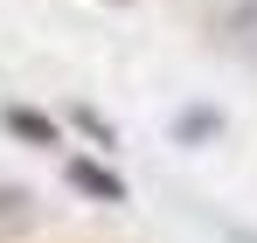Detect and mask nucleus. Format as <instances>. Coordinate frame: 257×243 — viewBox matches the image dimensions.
Returning a JSON list of instances; mask_svg holds the SVG:
<instances>
[{
  "label": "nucleus",
  "mask_w": 257,
  "mask_h": 243,
  "mask_svg": "<svg viewBox=\"0 0 257 243\" xmlns=\"http://www.w3.org/2000/svg\"><path fill=\"white\" fill-rule=\"evenodd\" d=\"M222 28H229V49H243L257 63V0H229L222 7Z\"/></svg>",
  "instance_id": "f03ea898"
},
{
  "label": "nucleus",
  "mask_w": 257,
  "mask_h": 243,
  "mask_svg": "<svg viewBox=\"0 0 257 243\" xmlns=\"http://www.w3.org/2000/svg\"><path fill=\"white\" fill-rule=\"evenodd\" d=\"M0 125H7V132H21V139H35V146H63V132H56L42 111H21V104H7V111H0Z\"/></svg>",
  "instance_id": "7ed1b4c3"
},
{
  "label": "nucleus",
  "mask_w": 257,
  "mask_h": 243,
  "mask_svg": "<svg viewBox=\"0 0 257 243\" xmlns=\"http://www.w3.org/2000/svg\"><path fill=\"white\" fill-rule=\"evenodd\" d=\"M111 7H125V0H111Z\"/></svg>",
  "instance_id": "423d86ee"
},
{
  "label": "nucleus",
  "mask_w": 257,
  "mask_h": 243,
  "mask_svg": "<svg viewBox=\"0 0 257 243\" xmlns=\"http://www.w3.org/2000/svg\"><path fill=\"white\" fill-rule=\"evenodd\" d=\"M63 174H70V188H84V195H97V202H125V181H118L111 167H97V160H70Z\"/></svg>",
  "instance_id": "f257e3e1"
},
{
  "label": "nucleus",
  "mask_w": 257,
  "mask_h": 243,
  "mask_svg": "<svg viewBox=\"0 0 257 243\" xmlns=\"http://www.w3.org/2000/svg\"><path fill=\"white\" fill-rule=\"evenodd\" d=\"M215 125H222V111H188V118H181V139H202Z\"/></svg>",
  "instance_id": "20e7f679"
},
{
  "label": "nucleus",
  "mask_w": 257,
  "mask_h": 243,
  "mask_svg": "<svg viewBox=\"0 0 257 243\" xmlns=\"http://www.w3.org/2000/svg\"><path fill=\"white\" fill-rule=\"evenodd\" d=\"M229 243H257V236H250V229H229Z\"/></svg>",
  "instance_id": "39448f33"
}]
</instances>
